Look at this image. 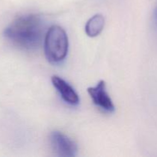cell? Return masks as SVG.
Here are the masks:
<instances>
[{
	"label": "cell",
	"instance_id": "cell-1",
	"mask_svg": "<svg viewBox=\"0 0 157 157\" xmlns=\"http://www.w3.org/2000/svg\"><path fill=\"white\" fill-rule=\"evenodd\" d=\"M44 32V24L37 14H26L15 18L5 29L3 35L12 45L25 51L40 45Z\"/></svg>",
	"mask_w": 157,
	"mask_h": 157
},
{
	"label": "cell",
	"instance_id": "cell-2",
	"mask_svg": "<svg viewBox=\"0 0 157 157\" xmlns=\"http://www.w3.org/2000/svg\"><path fill=\"white\" fill-rule=\"evenodd\" d=\"M44 48L50 63L58 64L64 61L68 52V38L64 29L58 25L49 28L44 36Z\"/></svg>",
	"mask_w": 157,
	"mask_h": 157
},
{
	"label": "cell",
	"instance_id": "cell-3",
	"mask_svg": "<svg viewBox=\"0 0 157 157\" xmlns=\"http://www.w3.org/2000/svg\"><path fill=\"white\" fill-rule=\"evenodd\" d=\"M50 142L54 152L63 157L75 156L78 153L77 144L67 135L60 131H54L50 135Z\"/></svg>",
	"mask_w": 157,
	"mask_h": 157
},
{
	"label": "cell",
	"instance_id": "cell-4",
	"mask_svg": "<svg viewBox=\"0 0 157 157\" xmlns=\"http://www.w3.org/2000/svg\"><path fill=\"white\" fill-rule=\"evenodd\" d=\"M87 92L97 107L108 113L114 111V104L107 93L105 81L102 80L100 81L95 87H88Z\"/></svg>",
	"mask_w": 157,
	"mask_h": 157
},
{
	"label": "cell",
	"instance_id": "cell-5",
	"mask_svg": "<svg viewBox=\"0 0 157 157\" xmlns=\"http://www.w3.org/2000/svg\"><path fill=\"white\" fill-rule=\"evenodd\" d=\"M52 83L64 102L71 106H76L79 104L80 98L77 92L63 78L54 75L52 77Z\"/></svg>",
	"mask_w": 157,
	"mask_h": 157
},
{
	"label": "cell",
	"instance_id": "cell-6",
	"mask_svg": "<svg viewBox=\"0 0 157 157\" xmlns=\"http://www.w3.org/2000/svg\"><path fill=\"white\" fill-rule=\"evenodd\" d=\"M104 18L101 14H97L87 21L85 25V32L87 36L96 37L101 33L104 27Z\"/></svg>",
	"mask_w": 157,
	"mask_h": 157
},
{
	"label": "cell",
	"instance_id": "cell-7",
	"mask_svg": "<svg viewBox=\"0 0 157 157\" xmlns=\"http://www.w3.org/2000/svg\"><path fill=\"white\" fill-rule=\"evenodd\" d=\"M153 24H154L155 28H156L157 30V7L154 10V12H153Z\"/></svg>",
	"mask_w": 157,
	"mask_h": 157
}]
</instances>
